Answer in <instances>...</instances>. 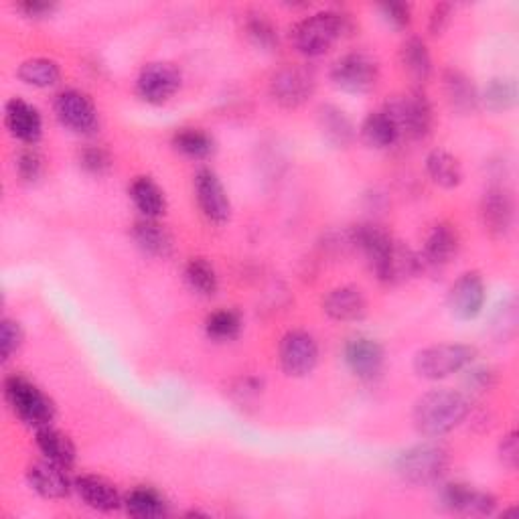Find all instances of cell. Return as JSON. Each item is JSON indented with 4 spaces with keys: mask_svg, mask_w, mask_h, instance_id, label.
I'll use <instances>...</instances> for the list:
<instances>
[{
    "mask_svg": "<svg viewBox=\"0 0 519 519\" xmlns=\"http://www.w3.org/2000/svg\"><path fill=\"white\" fill-rule=\"evenodd\" d=\"M471 414V400L463 392L432 390L420 396L412 410V424L422 436H442L455 430Z\"/></svg>",
    "mask_w": 519,
    "mask_h": 519,
    "instance_id": "obj_1",
    "label": "cell"
},
{
    "mask_svg": "<svg viewBox=\"0 0 519 519\" xmlns=\"http://www.w3.org/2000/svg\"><path fill=\"white\" fill-rule=\"evenodd\" d=\"M451 467V453L444 444L422 442L402 451L396 459V473L410 485H436Z\"/></svg>",
    "mask_w": 519,
    "mask_h": 519,
    "instance_id": "obj_2",
    "label": "cell"
},
{
    "mask_svg": "<svg viewBox=\"0 0 519 519\" xmlns=\"http://www.w3.org/2000/svg\"><path fill=\"white\" fill-rule=\"evenodd\" d=\"M349 31L351 21L347 15L337 11H321L303 19L292 29V43L296 51L307 57H321Z\"/></svg>",
    "mask_w": 519,
    "mask_h": 519,
    "instance_id": "obj_3",
    "label": "cell"
},
{
    "mask_svg": "<svg viewBox=\"0 0 519 519\" xmlns=\"http://www.w3.org/2000/svg\"><path fill=\"white\" fill-rule=\"evenodd\" d=\"M477 357V349L465 343H440L426 347L414 357V372L424 380H444L463 372Z\"/></svg>",
    "mask_w": 519,
    "mask_h": 519,
    "instance_id": "obj_4",
    "label": "cell"
},
{
    "mask_svg": "<svg viewBox=\"0 0 519 519\" xmlns=\"http://www.w3.org/2000/svg\"><path fill=\"white\" fill-rule=\"evenodd\" d=\"M5 398L11 410L29 426L41 428L55 418V406L49 396L23 376H9L5 380Z\"/></svg>",
    "mask_w": 519,
    "mask_h": 519,
    "instance_id": "obj_5",
    "label": "cell"
},
{
    "mask_svg": "<svg viewBox=\"0 0 519 519\" xmlns=\"http://www.w3.org/2000/svg\"><path fill=\"white\" fill-rule=\"evenodd\" d=\"M331 80L347 94H367L380 82V65L363 51L347 53L333 63Z\"/></svg>",
    "mask_w": 519,
    "mask_h": 519,
    "instance_id": "obj_6",
    "label": "cell"
},
{
    "mask_svg": "<svg viewBox=\"0 0 519 519\" xmlns=\"http://www.w3.org/2000/svg\"><path fill=\"white\" fill-rule=\"evenodd\" d=\"M386 110L394 116L402 136H408L412 140L426 138L434 126L432 104L418 90L396 96L394 100L388 102Z\"/></svg>",
    "mask_w": 519,
    "mask_h": 519,
    "instance_id": "obj_7",
    "label": "cell"
},
{
    "mask_svg": "<svg viewBox=\"0 0 519 519\" xmlns=\"http://www.w3.org/2000/svg\"><path fill=\"white\" fill-rule=\"evenodd\" d=\"M317 88L315 73L301 65H290L280 69L270 82L272 100L288 110L303 106Z\"/></svg>",
    "mask_w": 519,
    "mask_h": 519,
    "instance_id": "obj_8",
    "label": "cell"
},
{
    "mask_svg": "<svg viewBox=\"0 0 519 519\" xmlns=\"http://www.w3.org/2000/svg\"><path fill=\"white\" fill-rule=\"evenodd\" d=\"M319 363V345L307 331H290L280 341V365L290 378L309 376Z\"/></svg>",
    "mask_w": 519,
    "mask_h": 519,
    "instance_id": "obj_9",
    "label": "cell"
},
{
    "mask_svg": "<svg viewBox=\"0 0 519 519\" xmlns=\"http://www.w3.org/2000/svg\"><path fill=\"white\" fill-rule=\"evenodd\" d=\"M181 88V73L173 63H148L136 80L138 96L148 104H165Z\"/></svg>",
    "mask_w": 519,
    "mask_h": 519,
    "instance_id": "obj_10",
    "label": "cell"
},
{
    "mask_svg": "<svg viewBox=\"0 0 519 519\" xmlns=\"http://www.w3.org/2000/svg\"><path fill=\"white\" fill-rule=\"evenodd\" d=\"M55 116L65 128L78 134H90L98 126V110L92 98L78 90H65L55 98Z\"/></svg>",
    "mask_w": 519,
    "mask_h": 519,
    "instance_id": "obj_11",
    "label": "cell"
},
{
    "mask_svg": "<svg viewBox=\"0 0 519 519\" xmlns=\"http://www.w3.org/2000/svg\"><path fill=\"white\" fill-rule=\"evenodd\" d=\"M195 197L203 215L213 224H226L232 215V203L228 191L211 169H201L195 175Z\"/></svg>",
    "mask_w": 519,
    "mask_h": 519,
    "instance_id": "obj_12",
    "label": "cell"
},
{
    "mask_svg": "<svg viewBox=\"0 0 519 519\" xmlns=\"http://www.w3.org/2000/svg\"><path fill=\"white\" fill-rule=\"evenodd\" d=\"M485 307V282L479 272H465L449 290V311L459 321H473Z\"/></svg>",
    "mask_w": 519,
    "mask_h": 519,
    "instance_id": "obj_13",
    "label": "cell"
},
{
    "mask_svg": "<svg viewBox=\"0 0 519 519\" xmlns=\"http://www.w3.org/2000/svg\"><path fill=\"white\" fill-rule=\"evenodd\" d=\"M438 503L442 509L463 515H491L497 507V499L491 493L463 483L442 485Z\"/></svg>",
    "mask_w": 519,
    "mask_h": 519,
    "instance_id": "obj_14",
    "label": "cell"
},
{
    "mask_svg": "<svg viewBox=\"0 0 519 519\" xmlns=\"http://www.w3.org/2000/svg\"><path fill=\"white\" fill-rule=\"evenodd\" d=\"M343 359L353 376L359 380H374L382 374L386 355L384 347L376 339L359 335L345 343Z\"/></svg>",
    "mask_w": 519,
    "mask_h": 519,
    "instance_id": "obj_15",
    "label": "cell"
},
{
    "mask_svg": "<svg viewBox=\"0 0 519 519\" xmlns=\"http://www.w3.org/2000/svg\"><path fill=\"white\" fill-rule=\"evenodd\" d=\"M515 217V203L509 189L493 185L485 191L481 199V221L487 234L493 238H503L509 234Z\"/></svg>",
    "mask_w": 519,
    "mask_h": 519,
    "instance_id": "obj_16",
    "label": "cell"
},
{
    "mask_svg": "<svg viewBox=\"0 0 519 519\" xmlns=\"http://www.w3.org/2000/svg\"><path fill=\"white\" fill-rule=\"evenodd\" d=\"M461 236L451 224H436L424 242V250L420 254L422 270H442L449 266L453 258L459 254Z\"/></svg>",
    "mask_w": 519,
    "mask_h": 519,
    "instance_id": "obj_17",
    "label": "cell"
},
{
    "mask_svg": "<svg viewBox=\"0 0 519 519\" xmlns=\"http://www.w3.org/2000/svg\"><path fill=\"white\" fill-rule=\"evenodd\" d=\"M27 481L31 489L45 499H63L71 493L73 487L67 469L47 459L29 467Z\"/></svg>",
    "mask_w": 519,
    "mask_h": 519,
    "instance_id": "obj_18",
    "label": "cell"
},
{
    "mask_svg": "<svg viewBox=\"0 0 519 519\" xmlns=\"http://www.w3.org/2000/svg\"><path fill=\"white\" fill-rule=\"evenodd\" d=\"M5 122L9 132L25 144H35L43 134V120L35 106L21 98H13L5 106Z\"/></svg>",
    "mask_w": 519,
    "mask_h": 519,
    "instance_id": "obj_19",
    "label": "cell"
},
{
    "mask_svg": "<svg viewBox=\"0 0 519 519\" xmlns=\"http://www.w3.org/2000/svg\"><path fill=\"white\" fill-rule=\"evenodd\" d=\"M442 90L451 108L459 114H473L481 106V92L461 69L451 67L442 73Z\"/></svg>",
    "mask_w": 519,
    "mask_h": 519,
    "instance_id": "obj_20",
    "label": "cell"
},
{
    "mask_svg": "<svg viewBox=\"0 0 519 519\" xmlns=\"http://www.w3.org/2000/svg\"><path fill=\"white\" fill-rule=\"evenodd\" d=\"M323 311L341 323H355L367 315V301L359 288L339 286L333 288L323 301Z\"/></svg>",
    "mask_w": 519,
    "mask_h": 519,
    "instance_id": "obj_21",
    "label": "cell"
},
{
    "mask_svg": "<svg viewBox=\"0 0 519 519\" xmlns=\"http://www.w3.org/2000/svg\"><path fill=\"white\" fill-rule=\"evenodd\" d=\"M422 272V260L420 254H416L412 248H408L402 242H394L392 252L376 272L378 280L386 284H400L408 278H414Z\"/></svg>",
    "mask_w": 519,
    "mask_h": 519,
    "instance_id": "obj_22",
    "label": "cell"
},
{
    "mask_svg": "<svg viewBox=\"0 0 519 519\" xmlns=\"http://www.w3.org/2000/svg\"><path fill=\"white\" fill-rule=\"evenodd\" d=\"M73 489L84 499V503L96 511H116L124 501L118 489L104 477L82 475L73 483Z\"/></svg>",
    "mask_w": 519,
    "mask_h": 519,
    "instance_id": "obj_23",
    "label": "cell"
},
{
    "mask_svg": "<svg viewBox=\"0 0 519 519\" xmlns=\"http://www.w3.org/2000/svg\"><path fill=\"white\" fill-rule=\"evenodd\" d=\"M132 238L136 246L155 258H169L173 254V236L157 219H140L132 228Z\"/></svg>",
    "mask_w": 519,
    "mask_h": 519,
    "instance_id": "obj_24",
    "label": "cell"
},
{
    "mask_svg": "<svg viewBox=\"0 0 519 519\" xmlns=\"http://www.w3.org/2000/svg\"><path fill=\"white\" fill-rule=\"evenodd\" d=\"M319 128L323 138L335 148H347L355 138V126L351 118L337 106L325 104L319 108Z\"/></svg>",
    "mask_w": 519,
    "mask_h": 519,
    "instance_id": "obj_25",
    "label": "cell"
},
{
    "mask_svg": "<svg viewBox=\"0 0 519 519\" xmlns=\"http://www.w3.org/2000/svg\"><path fill=\"white\" fill-rule=\"evenodd\" d=\"M37 447L47 461L57 463L65 469L76 463V447H73V442L67 434L53 428L51 424L37 428Z\"/></svg>",
    "mask_w": 519,
    "mask_h": 519,
    "instance_id": "obj_26",
    "label": "cell"
},
{
    "mask_svg": "<svg viewBox=\"0 0 519 519\" xmlns=\"http://www.w3.org/2000/svg\"><path fill=\"white\" fill-rule=\"evenodd\" d=\"M361 136L365 144H369L372 148H390L402 138V132L394 116L384 108L380 112H372L363 120Z\"/></svg>",
    "mask_w": 519,
    "mask_h": 519,
    "instance_id": "obj_27",
    "label": "cell"
},
{
    "mask_svg": "<svg viewBox=\"0 0 519 519\" xmlns=\"http://www.w3.org/2000/svg\"><path fill=\"white\" fill-rule=\"evenodd\" d=\"M130 199L136 205V209L148 219L161 217L167 209L165 193L151 177H136L132 181Z\"/></svg>",
    "mask_w": 519,
    "mask_h": 519,
    "instance_id": "obj_28",
    "label": "cell"
},
{
    "mask_svg": "<svg viewBox=\"0 0 519 519\" xmlns=\"http://www.w3.org/2000/svg\"><path fill=\"white\" fill-rule=\"evenodd\" d=\"M426 171L430 179L444 189H455L463 181V167L455 155L444 148H436L426 157Z\"/></svg>",
    "mask_w": 519,
    "mask_h": 519,
    "instance_id": "obj_29",
    "label": "cell"
},
{
    "mask_svg": "<svg viewBox=\"0 0 519 519\" xmlns=\"http://www.w3.org/2000/svg\"><path fill=\"white\" fill-rule=\"evenodd\" d=\"M124 507L132 517H138V519H155V517L167 515V501L153 487L132 489L124 499Z\"/></svg>",
    "mask_w": 519,
    "mask_h": 519,
    "instance_id": "obj_30",
    "label": "cell"
},
{
    "mask_svg": "<svg viewBox=\"0 0 519 519\" xmlns=\"http://www.w3.org/2000/svg\"><path fill=\"white\" fill-rule=\"evenodd\" d=\"M400 63L414 82H426L432 73V59L426 43L418 37H410L400 47Z\"/></svg>",
    "mask_w": 519,
    "mask_h": 519,
    "instance_id": "obj_31",
    "label": "cell"
},
{
    "mask_svg": "<svg viewBox=\"0 0 519 519\" xmlns=\"http://www.w3.org/2000/svg\"><path fill=\"white\" fill-rule=\"evenodd\" d=\"M19 78L33 88H53L61 80V67L47 57H33L21 63Z\"/></svg>",
    "mask_w": 519,
    "mask_h": 519,
    "instance_id": "obj_32",
    "label": "cell"
},
{
    "mask_svg": "<svg viewBox=\"0 0 519 519\" xmlns=\"http://www.w3.org/2000/svg\"><path fill=\"white\" fill-rule=\"evenodd\" d=\"M173 146L177 148V151L189 159H195V161H201V159H207L213 155L215 151V142L213 138L199 130V128H183L175 134L173 138Z\"/></svg>",
    "mask_w": 519,
    "mask_h": 519,
    "instance_id": "obj_33",
    "label": "cell"
},
{
    "mask_svg": "<svg viewBox=\"0 0 519 519\" xmlns=\"http://www.w3.org/2000/svg\"><path fill=\"white\" fill-rule=\"evenodd\" d=\"M481 104L491 112H507L517 104V84L511 78H493L481 92Z\"/></svg>",
    "mask_w": 519,
    "mask_h": 519,
    "instance_id": "obj_34",
    "label": "cell"
},
{
    "mask_svg": "<svg viewBox=\"0 0 519 519\" xmlns=\"http://www.w3.org/2000/svg\"><path fill=\"white\" fill-rule=\"evenodd\" d=\"M185 280H187L189 288L201 296H213L219 286L215 268L203 258H193L187 262Z\"/></svg>",
    "mask_w": 519,
    "mask_h": 519,
    "instance_id": "obj_35",
    "label": "cell"
},
{
    "mask_svg": "<svg viewBox=\"0 0 519 519\" xmlns=\"http://www.w3.org/2000/svg\"><path fill=\"white\" fill-rule=\"evenodd\" d=\"M205 331L213 341H232L242 331V317L238 311H215L205 321Z\"/></svg>",
    "mask_w": 519,
    "mask_h": 519,
    "instance_id": "obj_36",
    "label": "cell"
},
{
    "mask_svg": "<svg viewBox=\"0 0 519 519\" xmlns=\"http://www.w3.org/2000/svg\"><path fill=\"white\" fill-rule=\"evenodd\" d=\"M489 329H491V335L501 343L511 341L515 337V333H517V303H515L513 296H509V299L501 301L495 307V311L491 315Z\"/></svg>",
    "mask_w": 519,
    "mask_h": 519,
    "instance_id": "obj_37",
    "label": "cell"
},
{
    "mask_svg": "<svg viewBox=\"0 0 519 519\" xmlns=\"http://www.w3.org/2000/svg\"><path fill=\"white\" fill-rule=\"evenodd\" d=\"M246 33L250 41L264 51H274L278 47V31L274 23L262 13L250 15V19L246 21Z\"/></svg>",
    "mask_w": 519,
    "mask_h": 519,
    "instance_id": "obj_38",
    "label": "cell"
},
{
    "mask_svg": "<svg viewBox=\"0 0 519 519\" xmlns=\"http://www.w3.org/2000/svg\"><path fill=\"white\" fill-rule=\"evenodd\" d=\"M15 169L19 173V177L25 181V183H35L41 179L43 171H45V159L43 155L37 151V148H25V151L19 153L17 157V163H15Z\"/></svg>",
    "mask_w": 519,
    "mask_h": 519,
    "instance_id": "obj_39",
    "label": "cell"
},
{
    "mask_svg": "<svg viewBox=\"0 0 519 519\" xmlns=\"http://www.w3.org/2000/svg\"><path fill=\"white\" fill-rule=\"evenodd\" d=\"M23 339H25L23 327L13 319H3V325H0V347H3V361H9L15 353H19Z\"/></svg>",
    "mask_w": 519,
    "mask_h": 519,
    "instance_id": "obj_40",
    "label": "cell"
},
{
    "mask_svg": "<svg viewBox=\"0 0 519 519\" xmlns=\"http://www.w3.org/2000/svg\"><path fill=\"white\" fill-rule=\"evenodd\" d=\"M463 372H465L463 384L473 394H485L495 386V372L485 365H477V367L467 365Z\"/></svg>",
    "mask_w": 519,
    "mask_h": 519,
    "instance_id": "obj_41",
    "label": "cell"
},
{
    "mask_svg": "<svg viewBox=\"0 0 519 519\" xmlns=\"http://www.w3.org/2000/svg\"><path fill=\"white\" fill-rule=\"evenodd\" d=\"M80 165L84 171H88L90 175H106L112 169V157L108 151L100 146H90L84 148L80 155Z\"/></svg>",
    "mask_w": 519,
    "mask_h": 519,
    "instance_id": "obj_42",
    "label": "cell"
},
{
    "mask_svg": "<svg viewBox=\"0 0 519 519\" xmlns=\"http://www.w3.org/2000/svg\"><path fill=\"white\" fill-rule=\"evenodd\" d=\"M499 459L511 471L517 469V463H519V440H517V432L515 430H511L501 440V444H499Z\"/></svg>",
    "mask_w": 519,
    "mask_h": 519,
    "instance_id": "obj_43",
    "label": "cell"
},
{
    "mask_svg": "<svg viewBox=\"0 0 519 519\" xmlns=\"http://www.w3.org/2000/svg\"><path fill=\"white\" fill-rule=\"evenodd\" d=\"M380 11L384 19L396 29H404L410 25V7L404 3H386L380 5Z\"/></svg>",
    "mask_w": 519,
    "mask_h": 519,
    "instance_id": "obj_44",
    "label": "cell"
},
{
    "mask_svg": "<svg viewBox=\"0 0 519 519\" xmlns=\"http://www.w3.org/2000/svg\"><path fill=\"white\" fill-rule=\"evenodd\" d=\"M451 15H453V7H451V5H447V3L436 5V7L432 9V13H430L428 31H430L432 35H442L444 29H447L449 23H451Z\"/></svg>",
    "mask_w": 519,
    "mask_h": 519,
    "instance_id": "obj_45",
    "label": "cell"
},
{
    "mask_svg": "<svg viewBox=\"0 0 519 519\" xmlns=\"http://www.w3.org/2000/svg\"><path fill=\"white\" fill-rule=\"evenodd\" d=\"M21 13H25L31 19H43L55 11L53 3H41V0H27L17 7Z\"/></svg>",
    "mask_w": 519,
    "mask_h": 519,
    "instance_id": "obj_46",
    "label": "cell"
}]
</instances>
